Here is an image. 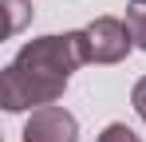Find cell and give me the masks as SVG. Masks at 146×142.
Here are the masks:
<instances>
[{
    "label": "cell",
    "instance_id": "1",
    "mask_svg": "<svg viewBox=\"0 0 146 142\" xmlns=\"http://www.w3.org/2000/svg\"><path fill=\"white\" fill-rule=\"evenodd\" d=\"M79 63L87 59V36L83 32H63V36H40L16 51V59L0 75V103L4 111H40L51 107L67 91V79Z\"/></svg>",
    "mask_w": 146,
    "mask_h": 142
},
{
    "label": "cell",
    "instance_id": "2",
    "mask_svg": "<svg viewBox=\"0 0 146 142\" xmlns=\"http://www.w3.org/2000/svg\"><path fill=\"white\" fill-rule=\"evenodd\" d=\"M87 36V59L91 63H122L134 47V36H130V24L119 20V16H99L83 28Z\"/></svg>",
    "mask_w": 146,
    "mask_h": 142
},
{
    "label": "cell",
    "instance_id": "3",
    "mask_svg": "<svg viewBox=\"0 0 146 142\" xmlns=\"http://www.w3.org/2000/svg\"><path fill=\"white\" fill-rule=\"evenodd\" d=\"M79 138V122L63 107H40L32 111L24 126V142H75Z\"/></svg>",
    "mask_w": 146,
    "mask_h": 142
},
{
    "label": "cell",
    "instance_id": "4",
    "mask_svg": "<svg viewBox=\"0 0 146 142\" xmlns=\"http://www.w3.org/2000/svg\"><path fill=\"white\" fill-rule=\"evenodd\" d=\"M126 24H130L134 47H142V51H146V4H130V8H126Z\"/></svg>",
    "mask_w": 146,
    "mask_h": 142
},
{
    "label": "cell",
    "instance_id": "5",
    "mask_svg": "<svg viewBox=\"0 0 146 142\" xmlns=\"http://www.w3.org/2000/svg\"><path fill=\"white\" fill-rule=\"evenodd\" d=\"M0 4L8 8V36H12V32H20L24 20L32 16V4H28V0H0Z\"/></svg>",
    "mask_w": 146,
    "mask_h": 142
},
{
    "label": "cell",
    "instance_id": "6",
    "mask_svg": "<svg viewBox=\"0 0 146 142\" xmlns=\"http://www.w3.org/2000/svg\"><path fill=\"white\" fill-rule=\"evenodd\" d=\"M99 142H138V134H134L126 122H111V126L99 134Z\"/></svg>",
    "mask_w": 146,
    "mask_h": 142
},
{
    "label": "cell",
    "instance_id": "7",
    "mask_svg": "<svg viewBox=\"0 0 146 142\" xmlns=\"http://www.w3.org/2000/svg\"><path fill=\"white\" fill-rule=\"evenodd\" d=\"M130 103H134V111H138V118L146 122V75L134 83V91H130Z\"/></svg>",
    "mask_w": 146,
    "mask_h": 142
},
{
    "label": "cell",
    "instance_id": "8",
    "mask_svg": "<svg viewBox=\"0 0 146 142\" xmlns=\"http://www.w3.org/2000/svg\"><path fill=\"white\" fill-rule=\"evenodd\" d=\"M130 4H146V0H130Z\"/></svg>",
    "mask_w": 146,
    "mask_h": 142
}]
</instances>
